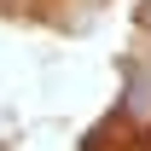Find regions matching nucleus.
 <instances>
[{"label": "nucleus", "instance_id": "obj_2", "mask_svg": "<svg viewBox=\"0 0 151 151\" xmlns=\"http://www.w3.org/2000/svg\"><path fill=\"white\" fill-rule=\"evenodd\" d=\"M139 29H145V35H151V0H145V6H139Z\"/></svg>", "mask_w": 151, "mask_h": 151}, {"label": "nucleus", "instance_id": "obj_1", "mask_svg": "<svg viewBox=\"0 0 151 151\" xmlns=\"http://www.w3.org/2000/svg\"><path fill=\"white\" fill-rule=\"evenodd\" d=\"M128 116L134 122H151V52L128 64Z\"/></svg>", "mask_w": 151, "mask_h": 151}]
</instances>
